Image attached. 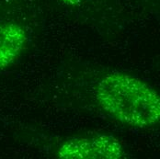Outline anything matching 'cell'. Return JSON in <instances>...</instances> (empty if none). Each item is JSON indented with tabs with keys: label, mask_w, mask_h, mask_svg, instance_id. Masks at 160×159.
Here are the masks:
<instances>
[{
	"label": "cell",
	"mask_w": 160,
	"mask_h": 159,
	"mask_svg": "<svg viewBox=\"0 0 160 159\" xmlns=\"http://www.w3.org/2000/svg\"><path fill=\"white\" fill-rule=\"evenodd\" d=\"M96 97L105 112L124 124L149 127L159 121L158 94L130 75L114 73L103 77L97 87Z\"/></svg>",
	"instance_id": "cell-1"
},
{
	"label": "cell",
	"mask_w": 160,
	"mask_h": 159,
	"mask_svg": "<svg viewBox=\"0 0 160 159\" xmlns=\"http://www.w3.org/2000/svg\"><path fill=\"white\" fill-rule=\"evenodd\" d=\"M123 155L120 142L103 134L66 140L58 150V157L63 159H119Z\"/></svg>",
	"instance_id": "cell-2"
},
{
	"label": "cell",
	"mask_w": 160,
	"mask_h": 159,
	"mask_svg": "<svg viewBox=\"0 0 160 159\" xmlns=\"http://www.w3.org/2000/svg\"><path fill=\"white\" fill-rule=\"evenodd\" d=\"M28 43L25 29L13 22L0 24V70L12 64Z\"/></svg>",
	"instance_id": "cell-3"
},
{
	"label": "cell",
	"mask_w": 160,
	"mask_h": 159,
	"mask_svg": "<svg viewBox=\"0 0 160 159\" xmlns=\"http://www.w3.org/2000/svg\"><path fill=\"white\" fill-rule=\"evenodd\" d=\"M62 3H64L67 6H77L82 2V0H61Z\"/></svg>",
	"instance_id": "cell-4"
}]
</instances>
